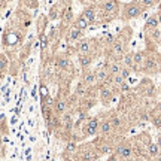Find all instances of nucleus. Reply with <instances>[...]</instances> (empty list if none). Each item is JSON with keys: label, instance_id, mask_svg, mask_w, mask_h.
Returning a JSON list of instances; mask_svg holds the SVG:
<instances>
[{"label": "nucleus", "instance_id": "obj_28", "mask_svg": "<svg viewBox=\"0 0 161 161\" xmlns=\"http://www.w3.org/2000/svg\"><path fill=\"white\" fill-rule=\"evenodd\" d=\"M157 139H158V140H157V145H158V146L161 148V134L158 136V137H157Z\"/></svg>", "mask_w": 161, "mask_h": 161}, {"label": "nucleus", "instance_id": "obj_29", "mask_svg": "<svg viewBox=\"0 0 161 161\" xmlns=\"http://www.w3.org/2000/svg\"><path fill=\"white\" fill-rule=\"evenodd\" d=\"M160 45H161V39H160Z\"/></svg>", "mask_w": 161, "mask_h": 161}, {"label": "nucleus", "instance_id": "obj_17", "mask_svg": "<svg viewBox=\"0 0 161 161\" xmlns=\"http://www.w3.org/2000/svg\"><path fill=\"white\" fill-rule=\"evenodd\" d=\"M72 26H73L75 28L80 30V32H85V30H88V28H90V22L84 20L80 15H78V17L75 18V21H73V24H72Z\"/></svg>", "mask_w": 161, "mask_h": 161}, {"label": "nucleus", "instance_id": "obj_18", "mask_svg": "<svg viewBox=\"0 0 161 161\" xmlns=\"http://www.w3.org/2000/svg\"><path fill=\"white\" fill-rule=\"evenodd\" d=\"M146 154L151 160H154V158H157L158 155H161V148L158 146L157 143H151V145L146 148Z\"/></svg>", "mask_w": 161, "mask_h": 161}, {"label": "nucleus", "instance_id": "obj_12", "mask_svg": "<svg viewBox=\"0 0 161 161\" xmlns=\"http://www.w3.org/2000/svg\"><path fill=\"white\" fill-rule=\"evenodd\" d=\"M80 82H84L87 87H95L97 85V79H95V70L94 69H88V70H82L80 72Z\"/></svg>", "mask_w": 161, "mask_h": 161}, {"label": "nucleus", "instance_id": "obj_15", "mask_svg": "<svg viewBox=\"0 0 161 161\" xmlns=\"http://www.w3.org/2000/svg\"><path fill=\"white\" fill-rule=\"evenodd\" d=\"M160 22H158V18H157V13H152L151 17H148L146 22L143 26V32H149V30H154V28H158Z\"/></svg>", "mask_w": 161, "mask_h": 161}, {"label": "nucleus", "instance_id": "obj_25", "mask_svg": "<svg viewBox=\"0 0 161 161\" xmlns=\"http://www.w3.org/2000/svg\"><path fill=\"white\" fill-rule=\"evenodd\" d=\"M82 5H85V6H88V5H93V3H95L97 0H79Z\"/></svg>", "mask_w": 161, "mask_h": 161}, {"label": "nucleus", "instance_id": "obj_20", "mask_svg": "<svg viewBox=\"0 0 161 161\" xmlns=\"http://www.w3.org/2000/svg\"><path fill=\"white\" fill-rule=\"evenodd\" d=\"M7 67H9V60H7V57L5 54H0V76H3V75L6 73Z\"/></svg>", "mask_w": 161, "mask_h": 161}, {"label": "nucleus", "instance_id": "obj_13", "mask_svg": "<svg viewBox=\"0 0 161 161\" xmlns=\"http://www.w3.org/2000/svg\"><path fill=\"white\" fill-rule=\"evenodd\" d=\"M78 151V142L75 140H69L66 142V146H64V152H63V157L64 160H73L75 154Z\"/></svg>", "mask_w": 161, "mask_h": 161}, {"label": "nucleus", "instance_id": "obj_11", "mask_svg": "<svg viewBox=\"0 0 161 161\" xmlns=\"http://www.w3.org/2000/svg\"><path fill=\"white\" fill-rule=\"evenodd\" d=\"M145 58H146V49L133 52V69H131V70H133L134 73H142Z\"/></svg>", "mask_w": 161, "mask_h": 161}, {"label": "nucleus", "instance_id": "obj_10", "mask_svg": "<svg viewBox=\"0 0 161 161\" xmlns=\"http://www.w3.org/2000/svg\"><path fill=\"white\" fill-rule=\"evenodd\" d=\"M84 37V32H80V30H78V28H75L73 26L70 27L69 30L66 32V34H64V42H66L67 46H73L75 43L78 42V40H80Z\"/></svg>", "mask_w": 161, "mask_h": 161}, {"label": "nucleus", "instance_id": "obj_1", "mask_svg": "<svg viewBox=\"0 0 161 161\" xmlns=\"http://www.w3.org/2000/svg\"><path fill=\"white\" fill-rule=\"evenodd\" d=\"M100 157L101 155L99 154L94 142H85L82 145H78L73 161H97Z\"/></svg>", "mask_w": 161, "mask_h": 161}, {"label": "nucleus", "instance_id": "obj_26", "mask_svg": "<svg viewBox=\"0 0 161 161\" xmlns=\"http://www.w3.org/2000/svg\"><path fill=\"white\" fill-rule=\"evenodd\" d=\"M6 3H7V0H0V9H3V7L6 6Z\"/></svg>", "mask_w": 161, "mask_h": 161}, {"label": "nucleus", "instance_id": "obj_22", "mask_svg": "<svg viewBox=\"0 0 161 161\" xmlns=\"http://www.w3.org/2000/svg\"><path fill=\"white\" fill-rule=\"evenodd\" d=\"M121 63H122V66H124V67L133 69V52H127V54H125V55L122 57ZM131 72H133V70H131Z\"/></svg>", "mask_w": 161, "mask_h": 161}, {"label": "nucleus", "instance_id": "obj_8", "mask_svg": "<svg viewBox=\"0 0 161 161\" xmlns=\"http://www.w3.org/2000/svg\"><path fill=\"white\" fill-rule=\"evenodd\" d=\"M100 125H99V134L97 136H100V137H110V136H114V128H112V124H110V121L107 118V114H100Z\"/></svg>", "mask_w": 161, "mask_h": 161}, {"label": "nucleus", "instance_id": "obj_21", "mask_svg": "<svg viewBox=\"0 0 161 161\" xmlns=\"http://www.w3.org/2000/svg\"><path fill=\"white\" fill-rule=\"evenodd\" d=\"M139 2V5L142 6V9L143 11H146V9H149V7L155 6V5H160L161 0H137Z\"/></svg>", "mask_w": 161, "mask_h": 161}, {"label": "nucleus", "instance_id": "obj_3", "mask_svg": "<svg viewBox=\"0 0 161 161\" xmlns=\"http://www.w3.org/2000/svg\"><path fill=\"white\" fill-rule=\"evenodd\" d=\"M142 13H143V9L139 5L137 0H133L130 3H125L124 6L121 7L120 17L122 21H128V20H134V18H139Z\"/></svg>", "mask_w": 161, "mask_h": 161}, {"label": "nucleus", "instance_id": "obj_7", "mask_svg": "<svg viewBox=\"0 0 161 161\" xmlns=\"http://www.w3.org/2000/svg\"><path fill=\"white\" fill-rule=\"evenodd\" d=\"M99 125H100V118L99 116H90L85 124L82 125V136L85 137H91V136H97L99 134Z\"/></svg>", "mask_w": 161, "mask_h": 161}, {"label": "nucleus", "instance_id": "obj_27", "mask_svg": "<svg viewBox=\"0 0 161 161\" xmlns=\"http://www.w3.org/2000/svg\"><path fill=\"white\" fill-rule=\"evenodd\" d=\"M155 13H157V18H158V22L161 24V11H157Z\"/></svg>", "mask_w": 161, "mask_h": 161}, {"label": "nucleus", "instance_id": "obj_24", "mask_svg": "<svg viewBox=\"0 0 161 161\" xmlns=\"http://www.w3.org/2000/svg\"><path fill=\"white\" fill-rule=\"evenodd\" d=\"M120 75L125 80H127L128 78H130V75H131V69H128V67H122V69H121V73Z\"/></svg>", "mask_w": 161, "mask_h": 161}, {"label": "nucleus", "instance_id": "obj_23", "mask_svg": "<svg viewBox=\"0 0 161 161\" xmlns=\"http://www.w3.org/2000/svg\"><path fill=\"white\" fill-rule=\"evenodd\" d=\"M22 3H24V6L33 7V9L39 6V0H22Z\"/></svg>", "mask_w": 161, "mask_h": 161}, {"label": "nucleus", "instance_id": "obj_30", "mask_svg": "<svg viewBox=\"0 0 161 161\" xmlns=\"http://www.w3.org/2000/svg\"><path fill=\"white\" fill-rule=\"evenodd\" d=\"M160 93H161V90H160Z\"/></svg>", "mask_w": 161, "mask_h": 161}, {"label": "nucleus", "instance_id": "obj_19", "mask_svg": "<svg viewBox=\"0 0 161 161\" xmlns=\"http://www.w3.org/2000/svg\"><path fill=\"white\" fill-rule=\"evenodd\" d=\"M149 114H151V120H149V122H151V124H152L157 130H161V115L160 114H155L152 109L149 110Z\"/></svg>", "mask_w": 161, "mask_h": 161}, {"label": "nucleus", "instance_id": "obj_4", "mask_svg": "<svg viewBox=\"0 0 161 161\" xmlns=\"http://www.w3.org/2000/svg\"><path fill=\"white\" fill-rule=\"evenodd\" d=\"M160 72V57L157 51H146V58L143 63L142 73L145 75H155Z\"/></svg>", "mask_w": 161, "mask_h": 161}, {"label": "nucleus", "instance_id": "obj_2", "mask_svg": "<svg viewBox=\"0 0 161 161\" xmlns=\"http://www.w3.org/2000/svg\"><path fill=\"white\" fill-rule=\"evenodd\" d=\"M114 155L118 158V161H134V151H133V143L128 140H120L115 146Z\"/></svg>", "mask_w": 161, "mask_h": 161}, {"label": "nucleus", "instance_id": "obj_16", "mask_svg": "<svg viewBox=\"0 0 161 161\" xmlns=\"http://www.w3.org/2000/svg\"><path fill=\"white\" fill-rule=\"evenodd\" d=\"M36 24H37V36H39V34H43L45 30L48 28V24H49L48 15H40L39 18H37V21H36Z\"/></svg>", "mask_w": 161, "mask_h": 161}, {"label": "nucleus", "instance_id": "obj_9", "mask_svg": "<svg viewBox=\"0 0 161 161\" xmlns=\"http://www.w3.org/2000/svg\"><path fill=\"white\" fill-rule=\"evenodd\" d=\"M97 11H99V5H97V3H93V5H88V6L84 7V11H82L79 15L85 21L90 22V26H94V24L97 22Z\"/></svg>", "mask_w": 161, "mask_h": 161}, {"label": "nucleus", "instance_id": "obj_5", "mask_svg": "<svg viewBox=\"0 0 161 161\" xmlns=\"http://www.w3.org/2000/svg\"><path fill=\"white\" fill-rule=\"evenodd\" d=\"M134 93L137 94V95H140V97H143V99H152V97H155L158 94L154 82L151 79H148V78L140 80V84L134 90Z\"/></svg>", "mask_w": 161, "mask_h": 161}, {"label": "nucleus", "instance_id": "obj_6", "mask_svg": "<svg viewBox=\"0 0 161 161\" xmlns=\"http://www.w3.org/2000/svg\"><path fill=\"white\" fill-rule=\"evenodd\" d=\"M118 94H120V91L114 85L112 87H99V100L103 106H109Z\"/></svg>", "mask_w": 161, "mask_h": 161}, {"label": "nucleus", "instance_id": "obj_14", "mask_svg": "<svg viewBox=\"0 0 161 161\" xmlns=\"http://www.w3.org/2000/svg\"><path fill=\"white\" fill-rule=\"evenodd\" d=\"M76 58H78V66H79L80 72L82 70H88V69H91V66H93V61L94 58L91 57V55H76Z\"/></svg>", "mask_w": 161, "mask_h": 161}]
</instances>
